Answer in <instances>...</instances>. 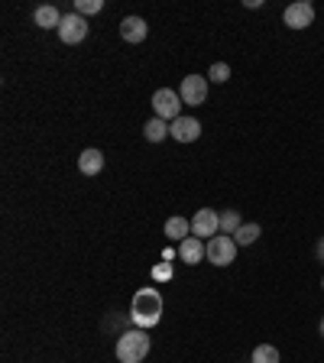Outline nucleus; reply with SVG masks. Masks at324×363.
<instances>
[{
    "mask_svg": "<svg viewBox=\"0 0 324 363\" xmlns=\"http://www.w3.org/2000/svg\"><path fill=\"white\" fill-rule=\"evenodd\" d=\"M146 33H150V26H146V20L143 16H123V23H121V36H123V43H143L146 39Z\"/></svg>",
    "mask_w": 324,
    "mask_h": 363,
    "instance_id": "nucleus-11",
    "label": "nucleus"
},
{
    "mask_svg": "<svg viewBox=\"0 0 324 363\" xmlns=\"http://www.w3.org/2000/svg\"><path fill=\"white\" fill-rule=\"evenodd\" d=\"M321 289H324V279H321Z\"/></svg>",
    "mask_w": 324,
    "mask_h": 363,
    "instance_id": "nucleus-24",
    "label": "nucleus"
},
{
    "mask_svg": "<svg viewBox=\"0 0 324 363\" xmlns=\"http://www.w3.org/2000/svg\"><path fill=\"white\" fill-rule=\"evenodd\" d=\"M191 234L198 240H211V237L220 234V214L211 211V208H201V211L191 218Z\"/></svg>",
    "mask_w": 324,
    "mask_h": 363,
    "instance_id": "nucleus-7",
    "label": "nucleus"
},
{
    "mask_svg": "<svg viewBox=\"0 0 324 363\" xmlns=\"http://www.w3.org/2000/svg\"><path fill=\"white\" fill-rule=\"evenodd\" d=\"M152 340L143 328H136V331H123L117 337V360L121 363H143V357L150 354Z\"/></svg>",
    "mask_w": 324,
    "mask_h": 363,
    "instance_id": "nucleus-2",
    "label": "nucleus"
},
{
    "mask_svg": "<svg viewBox=\"0 0 324 363\" xmlns=\"http://www.w3.org/2000/svg\"><path fill=\"white\" fill-rule=\"evenodd\" d=\"M321 337H324V318H321Z\"/></svg>",
    "mask_w": 324,
    "mask_h": 363,
    "instance_id": "nucleus-23",
    "label": "nucleus"
},
{
    "mask_svg": "<svg viewBox=\"0 0 324 363\" xmlns=\"http://www.w3.org/2000/svg\"><path fill=\"white\" fill-rule=\"evenodd\" d=\"M282 20H286L289 30H308L311 23H315V7H311L308 0H295V4L286 7Z\"/></svg>",
    "mask_w": 324,
    "mask_h": 363,
    "instance_id": "nucleus-8",
    "label": "nucleus"
},
{
    "mask_svg": "<svg viewBox=\"0 0 324 363\" xmlns=\"http://www.w3.org/2000/svg\"><path fill=\"white\" fill-rule=\"evenodd\" d=\"M143 136L150 140V143H159V140H166V136H169V123L159 121V117H152V121H146Z\"/></svg>",
    "mask_w": 324,
    "mask_h": 363,
    "instance_id": "nucleus-15",
    "label": "nucleus"
},
{
    "mask_svg": "<svg viewBox=\"0 0 324 363\" xmlns=\"http://www.w3.org/2000/svg\"><path fill=\"white\" fill-rule=\"evenodd\" d=\"M179 259L189 266H198L201 259H208V243L198 240V237H189V240L179 243Z\"/></svg>",
    "mask_w": 324,
    "mask_h": 363,
    "instance_id": "nucleus-10",
    "label": "nucleus"
},
{
    "mask_svg": "<svg viewBox=\"0 0 324 363\" xmlns=\"http://www.w3.org/2000/svg\"><path fill=\"white\" fill-rule=\"evenodd\" d=\"M189 234H191V220H185V218H169L166 220V237L169 240H189Z\"/></svg>",
    "mask_w": 324,
    "mask_h": 363,
    "instance_id": "nucleus-13",
    "label": "nucleus"
},
{
    "mask_svg": "<svg viewBox=\"0 0 324 363\" xmlns=\"http://www.w3.org/2000/svg\"><path fill=\"white\" fill-rule=\"evenodd\" d=\"M227 78H230V65H227V62H214V65H211V72H208V82H218V84H224Z\"/></svg>",
    "mask_w": 324,
    "mask_h": 363,
    "instance_id": "nucleus-19",
    "label": "nucleus"
},
{
    "mask_svg": "<svg viewBox=\"0 0 324 363\" xmlns=\"http://www.w3.org/2000/svg\"><path fill=\"white\" fill-rule=\"evenodd\" d=\"M179 98L181 104L189 107H201L208 101V75H185L181 78V88H179Z\"/></svg>",
    "mask_w": 324,
    "mask_h": 363,
    "instance_id": "nucleus-5",
    "label": "nucleus"
},
{
    "mask_svg": "<svg viewBox=\"0 0 324 363\" xmlns=\"http://www.w3.org/2000/svg\"><path fill=\"white\" fill-rule=\"evenodd\" d=\"M237 259V240L230 234H218L208 240V263L214 266H230Z\"/></svg>",
    "mask_w": 324,
    "mask_h": 363,
    "instance_id": "nucleus-3",
    "label": "nucleus"
},
{
    "mask_svg": "<svg viewBox=\"0 0 324 363\" xmlns=\"http://www.w3.org/2000/svg\"><path fill=\"white\" fill-rule=\"evenodd\" d=\"M78 169H82L84 175H98L101 169H104V152L101 150H84L82 156H78Z\"/></svg>",
    "mask_w": 324,
    "mask_h": 363,
    "instance_id": "nucleus-12",
    "label": "nucleus"
},
{
    "mask_svg": "<svg viewBox=\"0 0 324 363\" xmlns=\"http://www.w3.org/2000/svg\"><path fill=\"white\" fill-rule=\"evenodd\" d=\"M259 224H240L237 227V234H234V240H237V247H250V243H257L259 240Z\"/></svg>",
    "mask_w": 324,
    "mask_h": 363,
    "instance_id": "nucleus-16",
    "label": "nucleus"
},
{
    "mask_svg": "<svg viewBox=\"0 0 324 363\" xmlns=\"http://www.w3.org/2000/svg\"><path fill=\"white\" fill-rule=\"evenodd\" d=\"M130 318H133V325L143 328V331L156 328L159 318H162V295H159L156 289H140V292L133 295V305H130Z\"/></svg>",
    "mask_w": 324,
    "mask_h": 363,
    "instance_id": "nucleus-1",
    "label": "nucleus"
},
{
    "mask_svg": "<svg viewBox=\"0 0 324 363\" xmlns=\"http://www.w3.org/2000/svg\"><path fill=\"white\" fill-rule=\"evenodd\" d=\"M243 220H240V214L230 208V211H224L220 214V234H237V227H240Z\"/></svg>",
    "mask_w": 324,
    "mask_h": 363,
    "instance_id": "nucleus-18",
    "label": "nucleus"
},
{
    "mask_svg": "<svg viewBox=\"0 0 324 363\" xmlns=\"http://www.w3.org/2000/svg\"><path fill=\"white\" fill-rule=\"evenodd\" d=\"M253 363H279V347H272V344L253 347Z\"/></svg>",
    "mask_w": 324,
    "mask_h": 363,
    "instance_id": "nucleus-17",
    "label": "nucleus"
},
{
    "mask_svg": "<svg viewBox=\"0 0 324 363\" xmlns=\"http://www.w3.org/2000/svg\"><path fill=\"white\" fill-rule=\"evenodd\" d=\"M62 16L65 13H59L55 7H39L36 10V26H43V30H59Z\"/></svg>",
    "mask_w": 324,
    "mask_h": 363,
    "instance_id": "nucleus-14",
    "label": "nucleus"
},
{
    "mask_svg": "<svg viewBox=\"0 0 324 363\" xmlns=\"http://www.w3.org/2000/svg\"><path fill=\"white\" fill-rule=\"evenodd\" d=\"M169 136H172L175 143H195L198 136H201V123L195 117H179V121L169 123Z\"/></svg>",
    "mask_w": 324,
    "mask_h": 363,
    "instance_id": "nucleus-9",
    "label": "nucleus"
},
{
    "mask_svg": "<svg viewBox=\"0 0 324 363\" xmlns=\"http://www.w3.org/2000/svg\"><path fill=\"white\" fill-rule=\"evenodd\" d=\"M318 259H324V237L318 240Z\"/></svg>",
    "mask_w": 324,
    "mask_h": 363,
    "instance_id": "nucleus-22",
    "label": "nucleus"
},
{
    "mask_svg": "<svg viewBox=\"0 0 324 363\" xmlns=\"http://www.w3.org/2000/svg\"><path fill=\"white\" fill-rule=\"evenodd\" d=\"M169 276H172V259H162V263L152 269V279H159V282H166Z\"/></svg>",
    "mask_w": 324,
    "mask_h": 363,
    "instance_id": "nucleus-21",
    "label": "nucleus"
},
{
    "mask_svg": "<svg viewBox=\"0 0 324 363\" xmlns=\"http://www.w3.org/2000/svg\"><path fill=\"white\" fill-rule=\"evenodd\" d=\"M104 7V0H75V13L88 16V13H101Z\"/></svg>",
    "mask_w": 324,
    "mask_h": 363,
    "instance_id": "nucleus-20",
    "label": "nucleus"
},
{
    "mask_svg": "<svg viewBox=\"0 0 324 363\" xmlns=\"http://www.w3.org/2000/svg\"><path fill=\"white\" fill-rule=\"evenodd\" d=\"M88 36V20L82 13H65L59 23V39L65 45H78L82 39Z\"/></svg>",
    "mask_w": 324,
    "mask_h": 363,
    "instance_id": "nucleus-6",
    "label": "nucleus"
},
{
    "mask_svg": "<svg viewBox=\"0 0 324 363\" xmlns=\"http://www.w3.org/2000/svg\"><path fill=\"white\" fill-rule=\"evenodd\" d=\"M152 111H156L159 121L172 123V121H179V117H181V113H179L181 111V98L175 94L172 88H159L156 94H152Z\"/></svg>",
    "mask_w": 324,
    "mask_h": 363,
    "instance_id": "nucleus-4",
    "label": "nucleus"
}]
</instances>
